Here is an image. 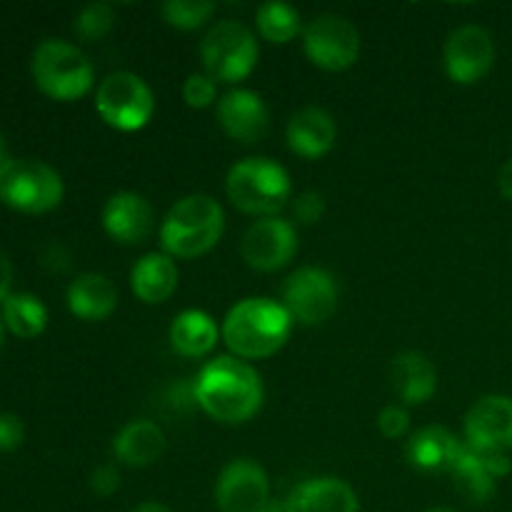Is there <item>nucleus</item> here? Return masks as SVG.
Segmentation results:
<instances>
[{
    "label": "nucleus",
    "instance_id": "nucleus-1",
    "mask_svg": "<svg viewBox=\"0 0 512 512\" xmlns=\"http://www.w3.org/2000/svg\"><path fill=\"white\" fill-rule=\"evenodd\" d=\"M193 400L218 423L238 425L263 405V380L245 360L218 355L195 378Z\"/></svg>",
    "mask_w": 512,
    "mask_h": 512
},
{
    "label": "nucleus",
    "instance_id": "nucleus-2",
    "mask_svg": "<svg viewBox=\"0 0 512 512\" xmlns=\"http://www.w3.org/2000/svg\"><path fill=\"white\" fill-rule=\"evenodd\" d=\"M293 318L283 303L270 298H245L228 310L223 340L235 358L260 360L278 353L290 338Z\"/></svg>",
    "mask_w": 512,
    "mask_h": 512
},
{
    "label": "nucleus",
    "instance_id": "nucleus-3",
    "mask_svg": "<svg viewBox=\"0 0 512 512\" xmlns=\"http://www.w3.org/2000/svg\"><path fill=\"white\" fill-rule=\"evenodd\" d=\"M225 230L223 205L205 193L180 198L160 225V245L170 258L193 260L218 245Z\"/></svg>",
    "mask_w": 512,
    "mask_h": 512
},
{
    "label": "nucleus",
    "instance_id": "nucleus-4",
    "mask_svg": "<svg viewBox=\"0 0 512 512\" xmlns=\"http://www.w3.org/2000/svg\"><path fill=\"white\" fill-rule=\"evenodd\" d=\"M225 193L230 203L248 215L278 218L280 210L288 205L293 185L283 165L270 158H245L228 170Z\"/></svg>",
    "mask_w": 512,
    "mask_h": 512
},
{
    "label": "nucleus",
    "instance_id": "nucleus-5",
    "mask_svg": "<svg viewBox=\"0 0 512 512\" xmlns=\"http://www.w3.org/2000/svg\"><path fill=\"white\" fill-rule=\"evenodd\" d=\"M30 70H33V80L48 98L63 100H78L93 88V65L85 58L83 50L78 45H70L65 40H43L35 48L33 60H30Z\"/></svg>",
    "mask_w": 512,
    "mask_h": 512
},
{
    "label": "nucleus",
    "instance_id": "nucleus-6",
    "mask_svg": "<svg viewBox=\"0 0 512 512\" xmlns=\"http://www.w3.org/2000/svg\"><path fill=\"white\" fill-rule=\"evenodd\" d=\"M0 200L20 213H48L63 200V180L43 160L5 158L0 163Z\"/></svg>",
    "mask_w": 512,
    "mask_h": 512
},
{
    "label": "nucleus",
    "instance_id": "nucleus-7",
    "mask_svg": "<svg viewBox=\"0 0 512 512\" xmlns=\"http://www.w3.org/2000/svg\"><path fill=\"white\" fill-rule=\"evenodd\" d=\"M258 40L238 20H220L200 40L205 73L218 83H240L258 65Z\"/></svg>",
    "mask_w": 512,
    "mask_h": 512
},
{
    "label": "nucleus",
    "instance_id": "nucleus-8",
    "mask_svg": "<svg viewBox=\"0 0 512 512\" xmlns=\"http://www.w3.org/2000/svg\"><path fill=\"white\" fill-rule=\"evenodd\" d=\"M95 110L100 118L115 130L133 133V130L145 128L155 113V98L150 85L135 73L108 75L98 85L95 93Z\"/></svg>",
    "mask_w": 512,
    "mask_h": 512
},
{
    "label": "nucleus",
    "instance_id": "nucleus-9",
    "mask_svg": "<svg viewBox=\"0 0 512 512\" xmlns=\"http://www.w3.org/2000/svg\"><path fill=\"white\" fill-rule=\"evenodd\" d=\"M305 55L318 68L338 73L350 68L360 55V33L348 18L338 13L315 15L303 30Z\"/></svg>",
    "mask_w": 512,
    "mask_h": 512
},
{
    "label": "nucleus",
    "instance_id": "nucleus-10",
    "mask_svg": "<svg viewBox=\"0 0 512 512\" xmlns=\"http://www.w3.org/2000/svg\"><path fill=\"white\" fill-rule=\"evenodd\" d=\"M338 283L323 268H300L285 280L283 305L293 323L323 325L338 310Z\"/></svg>",
    "mask_w": 512,
    "mask_h": 512
},
{
    "label": "nucleus",
    "instance_id": "nucleus-11",
    "mask_svg": "<svg viewBox=\"0 0 512 512\" xmlns=\"http://www.w3.org/2000/svg\"><path fill=\"white\" fill-rule=\"evenodd\" d=\"M298 250V235L293 223L283 218H263L245 230L240 240V255L245 265L260 273H275L293 260Z\"/></svg>",
    "mask_w": 512,
    "mask_h": 512
},
{
    "label": "nucleus",
    "instance_id": "nucleus-12",
    "mask_svg": "<svg viewBox=\"0 0 512 512\" xmlns=\"http://www.w3.org/2000/svg\"><path fill=\"white\" fill-rule=\"evenodd\" d=\"M445 73L453 83L473 85L490 73L495 63L493 35L480 25H463L445 43Z\"/></svg>",
    "mask_w": 512,
    "mask_h": 512
},
{
    "label": "nucleus",
    "instance_id": "nucleus-13",
    "mask_svg": "<svg viewBox=\"0 0 512 512\" xmlns=\"http://www.w3.org/2000/svg\"><path fill=\"white\" fill-rule=\"evenodd\" d=\"M465 440L478 453L512 450V398L485 395L465 413Z\"/></svg>",
    "mask_w": 512,
    "mask_h": 512
},
{
    "label": "nucleus",
    "instance_id": "nucleus-14",
    "mask_svg": "<svg viewBox=\"0 0 512 512\" xmlns=\"http://www.w3.org/2000/svg\"><path fill=\"white\" fill-rule=\"evenodd\" d=\"M270 503V480L258 463L248 458L225 465L215 485L220 512H260Z\"/></svg>",
    "mask_w": 512,
    "mask_h": 512
},
{
    "label": "nucleus",
    "instance_id": "nucleus-15",
    "mask_svg": "<svg viewBox=\"0 0 512 512\" xmlns=\"http://www.w3.org/2000/svg\"><path fill=\"white\" fill-rule=\"evenodd\" d=\"M218 123L238 143H258L270 130V110L253 90H230L218 100Z\"/></svg>",
    "mask_w": 512,
    "mask_h": 512
},
{
    "label": "nucleus",
    "instance_id": "nucleus-16",
    "mask_svg": "<svg viewBox=\"0 0 512 512\" xmlns=\"http://www.w3.org/2000/svg\"><path fill=\"white\" fill-rule=\"evenodd\" d=\"M103 228L110 238L123 245L143 243L153 233V208L138 193H115L103 208Z\"/></svg>",
    "mask_w": 512,
    "mask_h": 512
},
{
    "label": "nucleus",
    "instance_id": "nucleus-17",
    "mask_svg": "<svg viewBox=\"0 0 512 512\" xmlns=\"http://www.w3.org/2000/svg\"><path fill=\"white\" fill-rule=\"evenodd\" d=\"M285 138H288V148L295 155L315 160L323 158V155H328L333 150L335 138H338V128H335V120L328 110L308 105V108L290 115Z\"/></svg>",
    "mask_w": 512,
    "mask_h": 512
},
{
    "label": "nucleus",
    "instance_id": "nucleus-18",
    "mask_svg": "<svg viewBox=\"0 0 512 512\" xmlns=\"http://www.w3.org/2000/svg\"><path fill=\"white\" fill-rule=\"evenodd\" d=\"M468 445L460 443L450 430L428 425L408 440V463L420 473H450Z\"/></svg>",
    "mask_w": 512,
    "mask_h": 512
},
{
    "label": "nucleus",
    "instance_id": "nucleus-19",
    "mask_svg": "<svg viewBox=\"0 0 512 512\" xmlns=\"http://www.w3.org/2000/svg\"><path fill=\"white\" fill-rule=\"evenodd\" d=\"M285 508L288 512H360V503L345 480L313 478L288 495Z\"/></svg>",
    "mask_w": 512,
    "mask_h": 512
},
{
    "label": "nucleus",
    "instance_id": "nucleus-20",
    "mask_svg": "<svg viewBox=\"0 0 512 512\" xmlns=\"http://www.w3.org/2000/svg\"><path fill=\"white\" fill-rule=\"evenodd\" d=\"M165 453V433L153 420H133L113 438V455L128 468H148Z\"/></svg>",
    "mask_w": 512,
    "mask_h": 512
},
{
    "label": "nucleus",
    "instance_id": "nucleus-21",
    "mask_svg": "<svg viewBox=\"0 0 512 512\" xmlns=\"http://www.w3.org/2000/svg\"><path fill=\"white\" fill-rule=\"evenodd\" d=\"M178 265L165 253H148L130 270V290L148 305L165 303L178 290Z\"/></svg>",
    "mask_w": 512,
    "mask_h": 512
},
{
    "label": "nucleus",
    "instance_id": "nucleus-22",
    "mask_svg": "<svg viewBox=\"0 0 512 512\" xmlns=\"http://www.w3.org/2000/svg\"><path fill=\"white\" fill-rule=\"evenodd\" d=\"M68 308L80 320H105L118 308V288L103 273H83L70 283Z\"/></svg>",
    "mask_w": 512,
    "mask_h": 512
},
{
    "label": "nucleus",
    "instance_id": "nucleus-23",
    "mask_svg": "<svg viewBox=\"0 0 512 512\" xmlns=\"http://www.w3.org/2000/svg\"><path fill=\"white\" fill-rule=\"evenodd\" d=\"M390 378H393L395 393L408 405L428 403L438 390V373L433 363L423 353H413V350L395 355Z\"/></svg>",
    "mask_w": 512,
    "mask_h": 512
},
{
    "label": "nucleus",
    "instance_id": "nucleus-24",
    "mask_svg": "<svg viewBox=\"0 0 512 512\" xmlns=\"http://www.w3.org/2000/svg\"><path fill=\"white\" fill-rule=\"evenodd\" d=\"M170 345L183 358H205L218 345V325L203 310H183L170 325Z\"/></svg>",
    "mask_w": 512,
    "mask_h": 512
},
{
    "label": "nucleus",
    "instance_id": "nucleus-25",
    "mask_svg": "<svg viewBox=\"0 0 512 512\" xmlns=\"http://www.w3.org/2000/svg\"><path fill=\"white\" fill-rule=\"evenodd\" d=\"M450 478H453V488L458 490L460 498L470 505H485L488 500H493L495 490H498V478L488 470L483 455L473 448H465L455 468L450 470Z\"/></svg>",
    "mask_w": 512,
    "mask_h": 512
},
{
    "label": "nucleus",
    "instance_id": "nucleus-26",
    "mask_svg": "<svg viewBox=\"0 0 512 512\" xmlns=\"http://www.w3.org/2000/svg\"><path fill=\"white\" fill-rule=\"evenodd\" d=\"M3 325L18 338H38L48 325V310L30 293H13L3 300Z\"/></svg>",
    "mask_w": 512,
    "mask_h": 512
},
{
    "label": "nucleus",
    "instance_id": "nucleus-27",
    "mask_svg": "<svg viewBox=\"0 0 512 512\" xmlns=\"http://www.w3.org/2000/svg\"><path fill=\"white\" fill-rule=\"evenodd\" d=\"M255 23H258V33L263 35L268 43H290L295 35L303 33V20L295 8L285 3H265L258 8L255 15Z\"/></svg>",
    "mask_w": 512,
    "mask_h": 512
},
{
    "label": "nucleus",
    "instance_id": "nucleus-28",
    "mask_svg": "<svg viewBox=\"0 0 512 512\" xmlns=\"http://www.w3.org/2000/svg\"><path fill=\"white\" fill-rule=\"evenodd\" d=\"M165 23L178 30H198L215 13V3L210 0H168L160 8Z\"/></svg>",
    "mask_w": 512,
    "mask_h": 512
},
{
    "label": "nucleus",
    "instance_id": "nucleus-29",
    "mask_svg": "<svg viewBox=\"0 0 512 512\" xmlns=\"http://www.w3.org/2000/svg\"><path fill=\"white\" fill-rule=\"evenodd\" d=\"M115 25V10L108 3H90L75 15V33L85 43H95V40H103L105 35L113 30Z\"/></svg>",
    "mask_w": 512,
    "mask_h": 512
},
{
    "label": "nucleus",
    "instance_id": "nucleus-30",
    "mask_svg": "<svg viewBox=\"0 0 512 512\" xmlns=\"http://www.w3.org/2000/svg\"><path fill=\"white\" fill-rule=\"evenodd\" d=\"M215 95H218V85L208 73L188 75V80L183 83V100L190 108H208L215 103Z\"/></svg>",
    "mask_w": 512,
    "mask_h": 512
},
{
    "label": "nucleus",
    "instance_id": "nucleus-31",
    "mask_svg": "<svg viewBox=\"0 0 512 512\" xmlns=\"http://www.w3.org/2000/svg\"><path fill=\"white\" fill-rule=\"evenodd\" d=\"M293 215L298 223L303 225H315L323 220L325 215V198L318 190H305L298 198L293 200Z\"/></svg>",
    "mask_w": 512,
    "mask_h": 512
},
{
    "label": "nucleus",
    "instance_id": "nucleus-32",
    "mask_svg": "<svg viewBox=\"0 0 512 512\" xmlns=\"http://www.w3.org/2000/svg\"><path fill=\"white\" fill-rule=\"evenodd\" d=\"M408 425H410L408 410L398 408V405H388V408H383V413L378 415V428L388 440L403 438V435L408 433Z\"/></svg>",
    "mask_w": 512,
    "mask_h": 512
},
{
    "label": "nucleus",
    "instance_id": "nucleus-33",
    "mask_svg": "<svg viewBox=\"0 0 512 512\" xmlns=\"http://www.w3.org/2000/svg\"><path fill=\"white\" fill-rule=\"evenodd\" d=\"M25 438V425L18 415L13 413H0V450L10 453L23 445Z\"/></svg>",
    "mask_w": 512,
    "mask_h": 512
},
{
    "label": "nucleus",
    "instance_id": "nucleus-34",
    "mask_svg": "<svg viewBox=\"0 0 512 512\" xmlns=\"http://www.w3.org/2000/svg\"><path fill=\"white\" fill-rule=\"evenodd\" d=\"M120 488V473L113 465H98V468L90 473V490L100 498H110L115 490Z\"/></svg>",
    "mask_w": 512,
    "mask_h": 512
},
{
    "label": "nucleus",
    "instance_id": "nucleus-35",
    "mask_svg": "<svg viewBox=\"0 0 512 512\" xmlns=\"http://www.w3.org/2000/svg\"><path fill=\"white\" fill-rule=\"evenodd\" d=\"M10 283H13V265H10L8 255L0 250V300L10 295Z\"/></svg>",
    "mask_w": 512,
    "mask_h": 512
},
{
    "label": "nucleus",
    "instance_id": "nucleus-36",
    "mask_svg": "<svg viewBox=\"0 0 512 512\" xmlns=\"http://www.w3.org/2000/svg\"><path fill=\"white\" fill-rule=\"evenodd\" d=\"M498 188H500V193H503V198L512 200V158L503 165V168H500Z\"/></svg>",
    "mask_w": 512,
    "mask_h": 512
},
{
    "label": "nucleus",
    "instance_id": "nucleus-37",
    "mask_svg": "<svg viewBox=\"0 0 512 512\" xmlns=\"http://www.w3.org/2000/svg\"><path fill=\"white\" fill-rule=\"evenodd\" d=\"M130 512H173L170 508H165L163 503H143L138 508H133Z\"/></svg>",
    "mask_w": 512,
    "mask_h": 512
},
{
    "label": "nucleus",
    "instance_id": "nucleus-38",
    "mask_svg": "<svg viewBox=\"0 0 512 512\" xmlns=\"http://www.w3.org/2000/svg\"><path fill=\"white\" fill-rule=\"evenodd\" d=\"M5 158H8V155H5V138H3V133H0V163H3Z\"/></svg>",
    "mask_w": 512,
    "mask_h": 512
},
{
    "label": "nucleus",
    "instance_id": "nucleus-39",
    "mask_svg": "<svg viewBox=\"0 0 512 512\" xmlns=\"http://www.w3.org/2000/svg\"><path fill=\"white\" fill-rule=\"evenodd\" d=\"M3 343H5V325L3 320H0V350H3Z\"/></svg>",
    "mask_w": 512,
    "mask_h": 512
},
{
    "label": "nucleus",
    "instance_id": "nucleus-40",
    "mask_svg": "<svg viewBox=\"0 0 512 512\" xmlns=\"http://www.w3.org/2000/svg\"><path fill=\"white\" fill-rule=\"evenodd\" d=\"M425 512H458V510H453V508H433V510H425Z\"/></svg>",
    "mask_w": 512,
    "mask_h": 512
}]
</instances>
